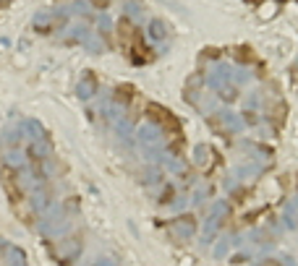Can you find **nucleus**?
<instances>
[{
    "label": "nucleus",
    "mask_w": 298,
    "mask_h": 266,
    "mask_svg": "<svg viewBox=\"0 0 298 266\" xmlns=\"http://www.w3.org/2000/svg\"><path fill=\"white\" fill-rule=\"evenodd\" d=\"M262 266H280V263H278V261H272V258H269V261H264Z\"/></svg>",
    "instance_id": "nucleus-3"
},
{
    "label": "nucleus",
    "mask_w": 298,
    "mask_h": 266,
    "mask_svg": "<svg viewBox=\"0 0 298 266\" xmlns=\"http://www.w3.org/2000/svg\"><path fill=\"white\" fill-rule=\"evenodd\" d=\"M3 188H6V193H8V198H11V204L18 206L21 198H24V193H21V188H18V183H16V172H13L11 167H3Z\"/></svg>",
    "instance_id": "nucleus-1"
},
{
    "label": "nucleus",
    "mask_w": 298,
    "mask_h": 266,
    "mask_svg": "<svg viewBox=\"0 0 298 266\" xmlns=\"http://www.w3.org/2000/svg\"><path fill=\"white\" fill-rule=\"evenodd\" d=\"M173 230H180L183 235H186V237H189V235L194 232V219H178V222H175V225H173Z\"/></svg>",
    "instance_id": "nucleus-2"
}]
</instances>
